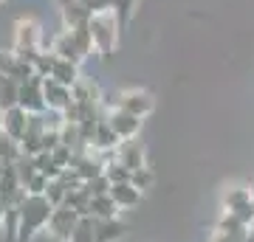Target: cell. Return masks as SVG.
Returning <instances> with one entry per match:
<instances>
[{"label": "cell", "mask_w": 254, "mask_h": 242, "mask_svg": "<svg viewBox=\"0 0 254 242\" xmlns=\"http://www.w3.org/2000/svg\"><path fill=\"white\" fill-rule=\"evenodd\" d=\"M17 242H28L34 234L46 231L48 220L54 214V206L46 200V194H26V200L17 206Z\"/></svg>", "instance_id": "cell-1"}, {"label": "cell", "mask_w": 254, "mask_h": 242, "mask_svg": "<svg viewBox=\"0 0 254 242\" xmlns=\"http://www.w3.org/2000/svg\"><path fill=\"white\" fill-rule=\"evenodd\" d=\"M119 11L113 9V6H108V9H99L91 14V23H88V28H91V37H93V48H96V54L102 56V59H108L113 51H116L119 45Z\"/></svg>", "instance_id": "cell-2"}, {"label": "cell", "mask_w": 254, "mask_h": 242, "mask_svg": "<svg viewBox=\"0 0 254 242\" xmlns=\"http://www.w3.org/2000/svg\"><path fill=\"white\" fill-rule=\"evenodd\" d=\"M40 43H43V28H40V23L34 17H20L14 23V45H11V54H17L26 62H34L37 56L43 54L40 51Z\"/></svg>", "instance_id": "cell-3"}, {"label": "cell", "mask_w": 254, "mask_h": 242, "mask_svg": "<svg viewBox=\"0 0 254 242\" xmlns=\"http://www.w3.org/2000/svg\"><path fill=\"white\" fill-rule=\"evenodd\" d=\"M79 220L82 217L76 214L71 206H57L43 234H46L48 242H71V237H73V231H76Z\"/></svg>", "instance_id": "cell-4"}, {"label": "cell", "mask_w": 254, "mask_h": 242, "mask_svg": "<svg viewBox=\"0 0 254 242\" xmlns=\"http://www.w3.org/2000/svg\"><path fill=\"white\" fill-rule=\"evenodd\" d=\"M113 99L116 101H113L108 110L122 107V110H127V113H133V116H138V118H147L155 110L153 93H150V90H141V88H127V90H122V93H116Z\"/></svg>", "instance_id": "cell-5"}, {"label": "cell", "mask_w": 254, "mask_h": 242, "mask_svg": "<svg viewBox=\"0 0 254 242\" xmlns=\"http://www.w3.org/2000/svg\"><path fill=\"white\" fill-rule=\"evenodd\" d=\"M223 208L229 214L240 217L243 223L252 225L254 223V197H252V189L246 186H229L223 192Z\"/></svg>", "instance_id": "cell-6"}, {"label": "cell", "mask_w": 254, "mask_h": 242, "mask_svg": "<svg viewBox=\"0 0 254 242\" xmlns=\"http://www.w3.org/2000/svg\"><path fill=\"white\" fill-rule=\"evenodd\" d=\"M43 96H46V110L51 113H65L73 104V88H65L57 79H43Z\"/></svg>", "instance_id": "cell-7"}, {"label": "cell", "mask_w": 254, "mask_h": 242, "mask_svg": "<svg viewBox=\"0 0 254 242\" xmlns=\"http://www.w3.org/2000/svg\"><path fill=\"white\" fill-rule=\"evenodd\" d=\"M108 124L113 127V133L122 138V141H130V138H136L138 133H141V118L133 116V113H127V110L122 107H113L108 110Z\"/></svg>", "instance_id": "cell-8"}, {"label": "cell", "mask_w": 254, "mask_h": 242, "mask_svg": "<svg viewBox=\"0 0 254 242\" xmlns=\"http://www.w3.org/2000/svg\"><path fill=\"white\" fill-rule=\"evenodd\" d=\"M113 158H116L122 166H127L130 172H136V169H141V166H147V152H144V146H141V141H138V138L122 141L116 146Z\"/></svg>", "instance_id": "cell-9"}, {"label": "cell", "mask_w": 254, "mask_h": 242, "mask_svg": "<svg viewBox=\"0 0 254 242\" xmlns=\"http://www.w3.org/2000/svg\"><path fill=\"white\" fill-rule=\"evenodd\" d=\"M23 110L28 113H46V96H43V76L28 79L26 85H20V101Z\"/></svg>", "instance_id": "cell-10"}, {"label": "cell", "mask_w": 254, "mask_h": 242, "mask_svg": "<svg viewBox=\"0 0 254 242\" xmlns=\"http://www.w3.org/2000/svg\"><path fill=\"white\" fill-rule=\"evenodd\" d=\"M51 51H54L60 59H68V62H76V65H82L85 59H88V56L79 51V45H76V40H73V34L68 31V28H63V34L54 37Z\"/></svg>", "instance_id": "cell-11"}, {"label": "cell", "mask_w": 254, "mask_h": 242, "mask_svg": "<svg viewBox=\"0 0 254 242\" xmlns=\"http://www.w3.org/2000/svg\"><path fill=\"white\" fill-rule=\"evenodd\" d=\"M119 144H122V138L113 133V127L108 124V118H102L99 124H96V130H93V138L88 144V149L91 152H116Z\"/></svg>", "instance_id": "cell-12"}, {"label": "cell", "mask_w": 254, "mask_h": 242, "mask_svg": "<svg viewBox=\"0 0 254 242\" xmlns=\"http://www.w3.org/2000/svg\"><path fill=\"white\" fill-rule=\"evenodd\" d=\"M28 124H31V113L23 110L20 104L17 107H11V110H3V130H6L14 141H20V138L26 135Z\"/></svg>", "instance_id": "cell-13"}, {"label": "cell", "mask_w": 254, "mask_h": 242, "mask_svg": "<svg viewBox=\"0 0 254 242\" xmlns=\"http://www.w3.org/2000/svg\"><path fill=\"white\" fill-rule=\"evenodd\" d=\"M93 220V217H91ZM127 225L113 217V220H93V234H96V242H119L125 237Z\"/></svg>", "instance_id": "cell-14"}, {"label": "cell", "mask_w": 254, "mask_h": 242, "mask_svg": "<svg viewBox=\"0 0 254 242\" xmlns=\"http://www.w3.org/2000/svg\"><path fill=\"white\" fill-rule=\"evenodd\" d=\"M110 197L116 200V206L122 208V211H127V208H136L138 206L141 192H138L133 183H113V186H110Z\"/></svg>", "instance_id": "cell-15"}, {"label": "cell", "mask_w": 254, "mask_h": 242, "mask_svg": "<svg viewBox=\"0 0 254 242\" xmlns=\"http://www.w3.org/2000/svg\"><path fill=\"white\" fill-rule=\"evenodd\" d=\"M17 101H20V82L0 71V110L17 107Z\"/></svg>", "instance_id": "cell-16"}, {"label": "cell", "mask_w": 254, "mask_h": 242, "mask_svg": "<svg viewBox=\"0 0 254 242\" xmlns=\"http://www.w3.org/2000/svg\"><path fill=\"white\" fill-rule=\"evenodd\" d=\"M51 79H57L60 85H65V88H76V85H79V79H82V76H79V65L68 62V59H57Z\"/></svg>", "instance_id": "cell-17"}, {"label": "cell", "mask_w": 254, "mask_h": 242, "mask_svg": "<svg viewBox=\"0 0 254 242\" xmlns=\"http://www.w3.org/2000/svg\"><path fill=\"white\" fill-rule=\"evenodd\" d=\"M122 208L116 206V200L110 197V194H102V197H93L91 200V217L93 220H113L119 217Z\"/></svg>", "instance_id": "cell-18"}, {"label": "cell", "mask_w": 254, "mask_h": 242, "mask_svg": "<svg viewBox=\"0 0 254 242\" xmlns=\"http://www.w3.org/2000/svg\"><path fill=\"white\" fill-rule=\"evenodd\" d=\"M20 155H23L20 141H14L6 130H0V161H3V163H14Z\"/></svg>", "instance_id": "cell-19"}, {"label": "cell", "mask_w": 254, "mask_h": 242, "mask_svg": "<svg viewBox=\"0 0 254 242\" xmlns=\"http://www.w3.org/2000/svg\"><path fill=\"white\" fill-rule=\"evenodd\" d=\"M68 194H71V189L65 186L63 180L57 178V180H51L48 183V189H46V200L51 203V206H65V200H68Z\"/></svg>", "instance_id": "cell-20"}, {"label": "cell", "mask_w": 254, "mask_h": 242, "mask_svg": "<svg viewBox=\"0 0 254 242\" xmlns=\"http://www.w3.org/2000/svg\"><path fill=\"white\" fill-rule=\"evenodd\" d=\"M105 175H108L110 183H130V178H133V172L127 169V166H122L116 158H113L108 166H105Z\"/></svg>", "instance_id": "cell-21"}, {"label": "cell", "mask_w": 254, "mask_h": 242, "mask_svg": "<svg viewBox=\"0 0 254 242\" xmlns=\"http://www.w3.org/2000/svg\"><path fill=\"white\" fill-rule=\"evenodd\" d=\"M71 242H96V234H93V220L91 217H82L76 231H73Z\"/></svg>", "instance_id": "cell-22"}, {"label": "cell", "mask_w": 254, "mask_h": 242, "mask_svg": "<svg viewBox=\"0 0 254 242\" xmlns=\"http://www.w3.org/2000/svg\"><path fill=\"white\" fill-rule=\"evenodd\" d=\"M153 180H155V175H153V169L150 166H141V169H136L133 172V178H130V183L138 189V192H144V189H150L153 186Z\"/></svg>", "instance_id": "cell-23"}, {"label": "cell", "mask_w": 254, "mask_h": 242, "mask_svg": "<svg viewBox=\"0 0 254 242\" xmlns=\"http://www.w3.org/2000/svg\"><path fill=\"white\" fill-rule=\"evenodd\" d=\"M110 186H113V183L108 180V175H99V178H93V180H88V183H85V189L91 192L93 197H102V194H110Z\"/></svg>", "instance_id": "cell-24"}, {"label": "cell", "mask_w": 254, "mask_h": 242, "mask_svg": "<svg viewBox=\"0 0 254 242\" xmlns=\"http://www.w3.org/2000/svg\"><path fill=\"white\" fill-rule=\"evenodd\" d=\"M48 183H51V180H48L46 175H43V172H37L34 178H31V180L26 183V192H28V194H46Z\"/></svg>", "instance_id": "cell-25"}, {"label": "cell", "mask_w": 254, "mask_h": 242, "mask_svg": "<svg viewBox=\"0 0 254 242\" xmlns=\"http://www.w3.org/2000/svg\"><path fill=\"white\" fill-rule=\"evenodd\" d=\"M110 6L119 11V17L127 20V14L133 11V6H136V0H110Z\"/></svg>", "instance_id": "cell-26"}, {"label": "cell", "mask_w": 254, "mask_h": 242, "mask_svg": "<svg viewBox=\"0 0 254 242\" xmlns=\"http://www.w3.org/2000/svg\"><path fill=\"white\" fill-rule=\"evenodd\" d=\"M6 214H9V206L3 203V197H0V228H3V223H6Z\"/></svg>", "instance_id": "cell-27"}, {"label": "cell", "mask_w": 254, "mask_h": 242, "mask_svg": "<svg viewBox=\"0 0 254 242\" xmlns=\"http://www.w3.org/2000/svg\"><path fill=\"white\" fill-rule=\"evenodd\" d=\"M0 130H3V110H0Z\"/></svg>", "instance_id": "cell-28"}, {"label": "cell", "mask_w": 254, "mask_h": 242, "mask_svg": "<svg viewBox=\"0 0 254 242\" xmlns=\"http://www.w3.org/2000/svg\"><path fill=\"white\" fill-rule=\"evenodd\" d=\"M252 197H254V186H252Z\"/></svg>", "instance_id": "cell-29"}, {"label": "cell", "mask_w": 254, "mask_h": 242, "mask_svg": "<svg viewBox=\"0 0 254 242\" xmlns=\"http://www.w3.org/2000/svg\"><path fill=\"white\" fill-rule=\"evenodd\" d=\"M82 3H91V0H82Z\"/></svg>", "instance_id": "cell-30"}]
</instances>
